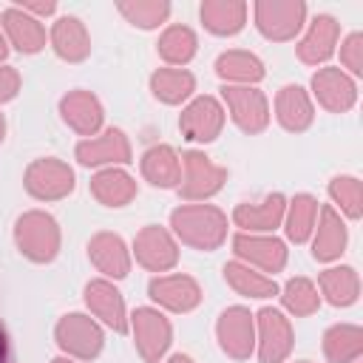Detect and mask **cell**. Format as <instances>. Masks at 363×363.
I'll list each match as a JSON object with an SVG mask.
<instances>
[{
  "mask_svg": "<svg viewBox=\"0 0 363 363\" xmlns=\"http://www.w3.org/2000/svg\"><path fill=\"white\" fill-rule=\"evenodd\" d=\"M0 363H11V343L3 326H0Z\"/></svg>",
  "mask_w": 363,
  "mask_h": 363,
  "instance_id": "1",
  "label": "cell"
}]
</instances>
